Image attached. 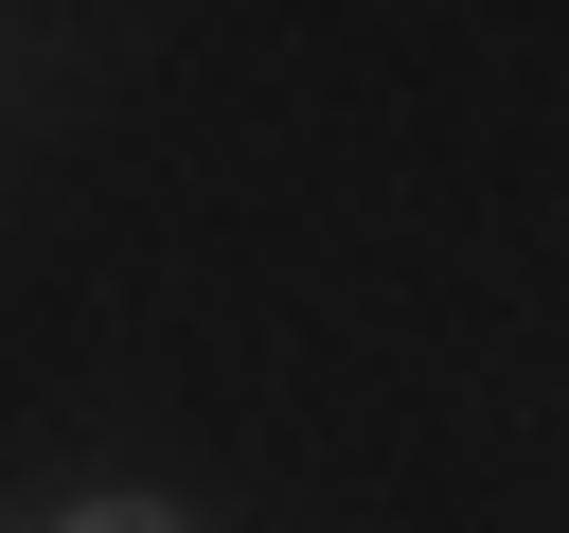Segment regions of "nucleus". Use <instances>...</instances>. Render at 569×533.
<instances>
[{"instance_id":"nucleus-1","label":"nucleus","mask_w":569,"mask_h":533,"mask_svg":"<svg viewBox=\"0 0 569 533\" xmlns=\"http://www.w3.org/2000/svg\"><path fill=\"white\" fill-rule=\"evenodd\" d=\"M53 533H196V515H160V497H89V515H53Z\"/></svg>"}]
</instances>
